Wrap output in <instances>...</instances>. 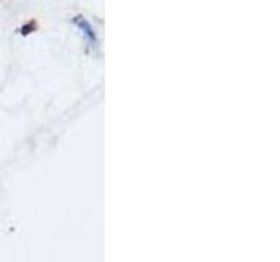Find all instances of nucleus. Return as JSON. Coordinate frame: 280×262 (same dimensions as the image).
<instances>
[]
</instances>
